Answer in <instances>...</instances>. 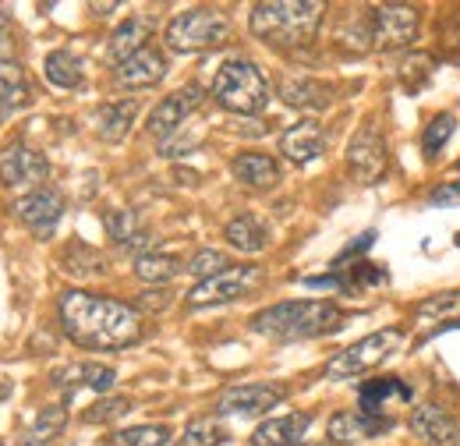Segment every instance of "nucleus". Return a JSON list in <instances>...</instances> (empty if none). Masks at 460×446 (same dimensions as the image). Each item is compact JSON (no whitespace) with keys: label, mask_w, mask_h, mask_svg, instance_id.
<instances>
[{"label":"nucleus","mask_w":460,"mask_h":446,"mask_svg":"<svg viewBox=\"0 0 460 446\" xmlns=\"http://www.w3.org/2000/svg\"><path fill=\"white\" fill-rule=\"evenodd\" d=\"M60 326L64 336L85 351H120L142 340V316L138 308L89 294V290H67L60 294Z\"/></svg>","instance_id":"nucleus-1"},{"label":"nucleus","mask_w":460,"mask_h":446,"mask_svg":"<svg viewBox=\"0 0 460 446\" xmlns=\"http://www.w3.org/2000/svg\"><path fill=\"white\" fill-rule=\"evenodd\" d=\"M344 323L333 301H280L252 316V330L277 340H308V336L333 334Z\"/></svg>","instance_id":"nucleus-2"},{"label":"nucleus","mask_w":460,"mask_h":446,"mask_svg":"<svg viewBox=\"0 0 460 446\" xmlns=\"http://www.w3.org/2000/svg\"><path fill=\"white\" fill-rule=\"evenodd\" d=\"M323 4L315 0H273V4H255L252 7V32L262 43L273 47H305L323 18Z\"/></svg>","instance_id":"nucleus-3"},{"label":"nucleus","mask_w":460,"mask_h":446,"mask_svg":"<svg viewBox=\"0 0 460 446\" xmlns=\"http://www.w3.org/2000/svg\"><path fill=\"white\" fill-rule=\"evenodd\" d=\"M213 100L230 113H241V117H252V113H262L270 103V82L262 75L259 64L244 60V57H234L227 64H220L217 78H213Z\"/></svg>","instance_id":"nucleus-4"},{"label":"nucleus","mask_w":460,"mask_h":446,"mask_svg":"<svg viewBox=\"0 0 460 446\" xmlns=\"http://www.w3.org/2000/svg\"><path fill=\"white\" fill-rule=\"evenodd\" d=\"M230 40V22L220 11L209 7H195V11H181L167 25V47L173 54H206V50H220Z\"/></svg>","instance_id":"nucleus-5"},{"label":"nucleus","mask_w":460,"mask_h":446,"mask_svg":"<svg viewBox=\"0 0 460 446\" xmlns=\"http://www.w3.org/2000/svg\"><path fill=\"white\" fill-rule=\"evenodd\" d=\"M401 330H379V334H368L361 340H354L350 347H344L341 354L330 358L326 365V376L330 379H354V376H365L368 369H376L397 343H401Z\"/></svg>","instance_id":"nucleus-6"},{"label":"nucleus","mask_w":460,"mask_h":446,"mask_svg":"<svg viewBox=\"0 0 460 446\" xmlns=\"http://www.w3.org/2000/svg\"><path fill=\"white\" fill-rule=\"evenodd\" d=\"M262 283L259 266H241V270H224L217 277L202 280L188 290V308H209V305H227L244 294H252Z\"/></svg>","instance_id":"nucleus-7"},{"label":"nucleus","mask_w":460,"mask_h":446,"mask_svg":"<svg viewBox=\"0 0 460 446\" xmlns=\"http://www.w3.org/2000/svg\"><path fill=\"white\" fill-rule=\"evenodd\" d=\"M47 177H50V164H47L43 153H36V149H29V146H22V142L0 149V184H4L7 192H25V195H32V192H40V184H43Z\"/></svg>","instance_id":"nucleus-8"},{"label":"nucleus","mask_w":460,"mask_h":446,"mask_svg":"<svg viewBox=\"0 0 460 446\" xmlns=\"http://www.w3.org/2000/svg\"><path fill=\"white\" fill-rule=\"evenodd\" d=\"M418 32V11L403 7V4H386L372 11L368 22V43L376 50H401L414 40Z\"/></svg>","instance_id":"nucleus-9"},{"label":"nucleus","mask_w":460,"mask_h":446,"mask_svg":"<svg viewBox=\"0 0 460 446\" xmlns=\"http://www.w3.org/2000/svg\"><path fill=\"white\" fill-rule=\"evenodd\" d=\"M386 160H390L386 142L372 124H365L347 146V167H350V177L358 184H376L386 174Z\"/></svg>","instance_id":"nucleus-10"},{"label":"nucleus","mask_w":460,"mask_h":446,"mask_svg":"<svg viewBox=\"0 0 460 446\" xmlns=\"http://www.w3.org/2000/svg\"><path fill=\"white\" fill-rule=\"evenodd\" d=\"M199 103H202V89H199V85L177 89V93H171L167 100H160V103L153 107L149 120H146V131H149L153 138H160V146H164L173 131H177L191 113L199 111Z\"/></svg>","instance_id":"nucleus-11"},{"label":"nucleus","mask_w":460,"mask_h":446,"mask_svg":"<svg viewBox=\"0 0 460 446\" xmlns=\"http://www.w3.org/2000/svg\"><path fill=\"white\" fill-rule=\"evenodd\" d=\"M14 217L25 223L36 237H54L60 217H64V195L54 188H40L32 195H22L14 202Z\"/></svg>","instance_id":"nucleus-12"},{"label":"nucleus","mask_w":460,"mask_h":446,"mask_svg":"<svg viewBox=\"0 0 460 446\" xmlns=\"http://www.w3.org/2000/svg\"><path fill=\"white\" fill-rule=\"evenodd\" d=\"M284 397H288V390H284V387H273V383L230 387V390L217 400V411H220V415H237V418H259V415L273 411Z\"/></svg>","instance_id":"nucleus-13"},{"label":"nucleus","mask_w":460,"mask_h":446,"mask_svg":"<svg viewBox=\"0 0 460 446\" xmlns=\"http://www.w3.org/2000/svg\"><path fill=\"white\" fill-rule=\"evenodd\" d=\"M164 75H167V57L156 47H146L114 67V82L120 89H149V85L164 82Z\"/></svg>","instance_id":"nucleus-14"},{"label":"nucleus","mask_w":460,"mask_h":446,"mask_svg":"<svg viewBox=\"0 0 460 446\" xmlns=\"http://www.w3.org/2000/svg\"><path fill=\"white\" fill-rule=\"evenodd\" d=\"M407 429L421 440L425 446H460V425L436 404H421L414 407Z\"/></svg>","instance_id":"nucleus-15"},{"label":"nucleus","mask_w":460,"mask_h":446,"mask_svg":"<svg viewBox=\"0 0 460 446\" xmlns=\"http://www.w3.org/2000/svg\"><path fill=\"white\" fill-rule=\"evenodd\" d=\"M390 400H397V404H411L414 400V390L397 379V376H386V379H368V383H361L358 387V404H361V415H372V418H386V422H394L390 415H386V404Z\"/></svg>","instance_id":"nucleus-16"},{"label":"nucleus","mask_w":460,"mask_h":446,"mask_svg":"<svg viewBox=\"0 0 460 446\" xmlns=\"http://www.w3.org/2000/svg\"><path fill=\"white\" fill-rule=\"evenodd\" d=\"M280 153L290 164H312L326 153V131L315 120H301L280 135Z\"/></svg>","instance_id":"nucleus-17"},{"label":"nucleus","mask_w":460,"mask_h":446,"mask_svg":"<svg viewBox=\"0 0 460 446\" xmlns=\"http://www.w3.org/2000/svg\"><path fill=\"white\" fill-rule=\"evenodd\" d=\"M117 372L114 369H107V365H89V361H78V365H60L50 372V383L58 387V390H67V397L75 390H82V387H89V390L96 393H107L114 387Z\"/></svg>","instance_id":"nucleus-18"},{"label":"nucleus","mask_w":460,"mask_h":446,"mask_svg":"<svg viewBox=\"0 0 460 446\" xmlns=\"http://www.w3.org/2000/svg\"><path fill=\"white\" fill-rule=\"evenodd\" d=\"M390 429H394V422H386V418H372V415H361V411H341V415L330 418L326 436H330L333 443L347 446V443L372 440V436L390 433Z\"/></svg>","instance_id":"nucleus-19"},{"label":"nucleus","mask_w":460,"mask_h":446,"mask_svg":"<svg viewBox=\"0 0 460 446\" xmlns=\"http://www.w3.org/2000/svg\"><path fill=\"white\" fill-rule=\"evenodd\" d=\"M153 29H156V25H153L149 18H124V22L114 29L111 43H107V57L114 60V67L120 64V60H128L131 54L146 50L149 40H153Z\"/></svg>","instance_id":"nucleus-20"},{"label":"nucleus","mask_w":460,"mask_h":446,"mask_svg":"<svg viewBox=\"0 0 460 446\" xmlns=\"http://www.w3.org/2000/svg\"><path fill=\"white\" fill-rule=\"evenodd\" d=\"M308 425H312V415H288V418H270V422H262L255 433H252V446H297L301 443V436L308 433Z\"/></svg>","instance_id":"nucleus-21"},{"label":"nucleus","mask_w":460,"mask_h":446,"mask_svg":"<svg viewBox=\"0 0 460 446\" xmlns=\"http://www.w3.org/2000/svg\"><path fill=\"white\" fill-rule=\"evenodd\" d=\"M230 170H234V177H237L241 184H248V188H255V192L273 188V184L280 181L277 160L266 156V153H237L234 164H230Z\"/></svg>","instance_id":"nucleus-22"},{"label":"nucleus","mask_w":460,"mask_h":446,"mask_svg":"<svg viewBox=\"0 0 460 446\" xmlns=\"http://www.w3.org/2000/svg\"><path fill=\"white\" fill-rule=\"evenodd\" d=\"M280 96L294 111H326L330 107V89L312 82V78H284Z\"/></svg>","instance_id":"nucleus-23"},{"label":"nucleus","mask_w":460,"mask_h":446,"mask_svg":"<svg viewBox=\"0 0 460 446\" xmlns=\"http://www.w3.org/2000/svg\"><path fill=\"white\" fill-rule=\"evenodd\" d=\"M224 234H227V241L237 248V252H248V255L262 252V248H266V237H270L266 223L259 220L255 213H237V217L227 223Z\"/></svg>","instance_id":"nucleus-24"},{"label":"nucleus","mask_w":460,"mask_h":446,"mask_svg":"<svg viewBox=\"0 0 460 446\" xmlns=\"http://www.w3.org/2000/svg\"><path fill=\"white\" fill-rule=\"evenodd\" d=\"M135 113H138V103H135V100H117V103L100 107V113H96L100 135H103L107 142H120V138L128 135V128H131Z\"/></svg>","instance_id":"nucleus-25"},{"label":"nucleus","mask_w":460,"mask_h":446,"mask_svg":"<svg viewBox=\"0 0 460 446\" xmlns=\"http://www.w3.org/2000/svg\"><path fill=\"white\" fill-rule=\"evenodd\" d=\"M64 425H67V407H64V404L43 407V411L36 415V422H32V425L25 429V436H22V446H43V443H50V440H58Z\"/></svg>","instance_id":"nucleus-26"},{"label":"nucleus","mask_w":460,"mask_h":446,"mask_svg":"<svg viewBox=\"0 0 460 446\" xmlns=\"http://www.w3.org/2000/svg\"><path fill=\"white\" fill-rule=\"evenodd\" d=\"M29 107V85L18 67H0V120Z\"/></svg>","instance_id":"nucleus-27"},{"label":"nucleus","mask_w":460,"mask_h":446,"mask_svg":"<svg viewBox=\"0 0 460 446\" xmlns=\"http://www.w3.org/2000/svg\"><path fill=\"white\" fill-rule=\"evenodd\" d=\"M43 75L58 89H78L82 85V64H78V57L67 54V50H54V54L47 57Z\"/></svg>","instance_id":"nucleus-28"},{"label":"nucleus","mask_w":460,"mask_h":446,"mask_svg":"<svg viewBox=\"0 0 460 446\" xmlns=\"http://www.w3.org/2000/svg\"><path fill=\"white\" fill-rule=\"evenodd\" d=\"M181 273V259L177 255H160V252H146L135 259V277L146 283H167Z\"/></svg>","instance_id":"nucleus-29"},{"label":"nucleus","mask_w":460,"mask_h":446,"mask_svg":"<svg viewBox=\"0 0 460 446\" xmlns=\"http://www.w3.org/2000/svg\"><path fill=\"white\" fill-rule=\"evenodd\" d=\"M454 128H457V117H454V113H439V117H432L429 128H425V135H421V153H425L429 160H436V156L447 149Z\"/></svg>","instance_id":"nucleus-30"},{"label":"nucleus","mask_w":460,"mask_h":446,"mask_svg":"<svg viewBox=\"0 0 460 446\" xmlns=\"http://www.w3.org/2000/svg\"><path fill=\"white\" fill-rule=\"evenodd\" d=\"M171 440L167 425H135V429H120L114 433L107 446H164Z\"/></svg>","instance_id":"nucleus-31"},{"label":"nucleus","mask_w":460,"mask_h":446,"mask_svg":"<svg viewBox=\"0 0 460 446\" xmlns=\"http://www.w3.org/2000/svg\"><path fill=\"white\" fill-rule=\"evenodd\" d=\"M64 266L71 270V277H103L107 273V259L85 245H75L67 255H64Z\"/></svg>","instance_id":"nucleus-32"},{"label":"nucleus","mask_w":460,"mask_h":446,"mask_svg":"<svg viewBox=\"0 0 460 446\" xmlns=\"http://www.w3.org/2000/svg\"><path fill=\"white\" fill-rule=\"evenodd\" d=\"M224 440H227V429L217 418H199V422H191L184 429V436H181L177 446H220Z\"/></svg>","instance_id":"nucleus-33"},{"label":"nucleus","mask_w":460,"mask_h":446,"mask_svg":"<svg viewBox=\"0 0 460 446\" xmlns=\"http://www.w3.org/2000/svg\"><path fill=\"white\" fill-rule=\"evenodd\" d=\"M414 316L418 319H450V316H460V290H447V294H436V298L421 301Z\"/></svg>","instance_id":"nucleus-34"},{"label":"nucleus","mask_w":460,"mask_h":446,"mask_svg":"<svg viewBox=\"0 0 460 446\" xmlns=\"http://www.w3.org/2000/svg\"><path fill=\"white\" fill-rule=\"evenodd\" d=\"M103 223H107V234H111L114 241H120V245H131V241L138 237V217H135L131 210H111V213L103 217Z\"/></svg>","instance_id":"nucleus-35"},{"label":"nucleus","mask_w":460,"mask_h":446,"mask_svg":"<svg viewBox=\"0 0 460 446\" xmlns=\"http://www.w3.org/2000/svg\"><path fill=\"white\" fill-rule=\"evenodd\" d=\"M224 270H230L227 259H224V252H213V248L195 252V255H191V263H188V273H195L199 283H202V280H209V277H217V273H224Z\"/></svg>","instance_id":"nucleus-36"},{"label":"nucleus","mask_w":460,"mask_h":446,"mask_svg":"<svg viewBox=\"0 0 460 446\" xmlns=\"http://www.w3.org/2000/svg\"><path fill=\"white\" fill-rule=\"evenodd\" d=\"M131 411V400H124V397H107V400H100V404H93L89 411H85V422H114L117 415H128Z\"/></svg>","instance_id":"nucleus-37"},{"label":"nucleus","mask_w":460,"mask_h":446,"mask_svg":"<svg viewBox=\"0 0 460 446\" xmlns=\"http://www.w3.org/2000/svg\"><path fill=\"white\" fill-rule=\"evenodd\" d=\"M18 57V40H14V29H11V22L0 14V67L4 64H11Z\"/></svg>","instance_id":"nucleus-38"},{"label":"nucleus","mask_w":460,"mask_h":446,"mask_svg":"<svg viewBox=\"0 0 460 446\" xmlns=\"http://www.w3.org/2000/svg\"><path fill=\"white\" fill-rule=\"evenodd\" d=\"M429 202H432V206H460V181L436 184V188L429 192Z\"/></svg>","instance_id":"nucleus-39"},{"label":"nucleus","mask_w":460,"mask_h":446,"mask_svg":"<svg viewBox=\"0 0 460 446\" xmlns=\"http://www.w3.org/2000/svg\"><path fill=\"white\" fill-rule=\"evenodd\" d=\"M429 67H432V60H429V57H425V54L407 57V60H403V82H407V89L414 85V78L421 82V78H425L421 71H429Z\"/></svg>","instance_id":"nucleus-40"},{"label":"nucleus","mask_w":460,"mask_h":446,"mask_svg":"<svg viewBox=\"0 0 460 446\" xmlns=\"http://www.w3.org/2000/svg\"><path fill=\"white\" fill-rule=\"evenodd\" d=\"M167 305H171V290H146L138 298V308L142 312H164Z\"/></svg>","instance_id":"nucleus-41"},{"label":"nucleus","mask_w":460,"mask_h":446,"mask_svg":"<svg viewBox=\"0 0 460 446\" xmlns=\"http://www.w3.org/2000/svg\"><path fill=\"white\" fill-rule=\"evenodd\" d=\"M376 241V230H365L358 241H350V248H344L341 255H337V266H344L347 259H354V255H361V252H368V245Z\"/></svg>","instance_id":"nucleus-42"},{"label":"nucleus","mask_w":460,"mask_h":446,"mask_svg":"<svg viewBox=\"0 0 460 446\" xmlns=\"http://www.w3.org/2000/svg\"><path fill=\"white\" fill-rule=\"evenodd\" d=\"M7 393H11V390H7V387H0V397H7Z\"/></svg>","instance_id":"nucleus-43"}]
</instances>
